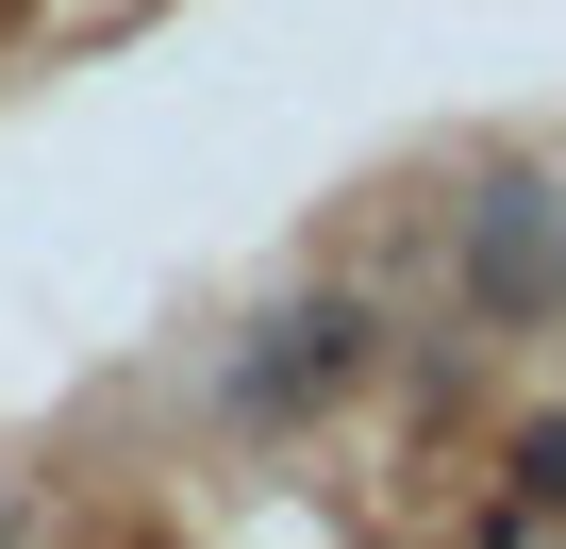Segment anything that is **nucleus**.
<instances>
[{"mask_svg":"<svg viewBox=\"0 0 566 549\" xmlns=\"http://www.w3.org/2000/svg\"><path fill=\"white\" fill-rule=\"evenodd\" d=\"M450 284H467V317H500V334L566 317V183H549V167H500V183L467 200Z\"/></svg>","mask_w":566,"mask_h":549,"instance_id":"obj_1","label":"nucleus"},{"mask_svg":"<svg viewBox=\"0 0 566 549\" xmlns=\"http://www.w3.org/2000/svg\"><path fill=\"white\" fill-rule=\"evenodd\" d=\"M367 367V300H301V317H266L250 350H233V416H301V400H334Z\"/></svg>","mask_w":566,"mask_h":549,"instance_id":"obj_2","label":"nucleus"},{"mask_svg":"<svg viewBox=\"0 0 566 549\" xmlns=\"http://www.w3.org/2000/svg\"><path fill=\"white\" fill-rule=\"evenodd\" d=\"M516 499H549V516H566V416H533V433H516Z\"/></svg>","mask_w":566,"mask_h":549,"instance_id":"obj_3","label":"nucleus"}]
</instances>
